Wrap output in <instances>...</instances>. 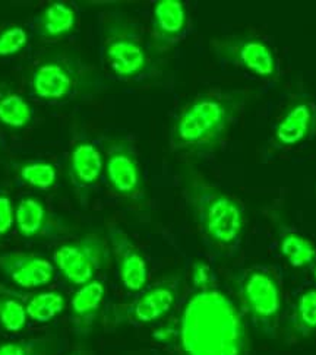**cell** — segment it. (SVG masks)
Masks as SVG:
<instances>
[{"label":"cell","instance_id":"obj_1","mask_svg":"<svg viewBox=\"0 0 316 355\" xmlns=\"http://www.w3.org/2000/svg\"><path fill=\"white\" fill-rule=\"evenodd\" d=\"M256 98L252 88L202 91L178 110L170 128V149L186 158L217 153L233 126Z\"/></svg>","mask_w":316,"mask_h":355},{"label":"cell","instance_id":"obj_2","mask_svg":"<svg viewBox=\"0 0 316 355\" xmlns=\"http://www.w3.org/2000/svg\"><path fill=\"white\" fill-rule=\"evenodd\" d=\"M178 343L185 355H244L246 327L226 294L197 291L182 310Z\"/></svg>","mask_w":316,"mask_h":355},{"label":"cell","instance_id":"obj_3","mask_svg":"<svg viewBox=\"0 0 316 355\" xmlns=\"http://www.w3.org/2000/svg\"><path fill=\"white\" fill-rule=\"evenodd\" d=\"M181 187L192 220L203 239L223 254H235L246 230L243 205L192 166L183 167Z\"/></svg>","mask_w":316,"mask_h":355},{"label":"cell","instance_id":"obj_4","mask_svg":"<svg viewBox=\"0 0 316 355\" xmlns=\"http://www.w3.org/2000/svg\"><path fill=\"white\" fill-rule=\"evenodd\" d=\"M103 56L108 71L123 82H145L160 72L140 24L122 10H108L101 21Z\"/></svg>","mask_w":316,"mask_h":355},{"label":"cell","instance_id":"obj_5","mask_svg":"<svg viewBox=\"0 0 316 355\" xmlns=\"http://www.w3.org/2000/svg\"><path fill=\"white\" fill-rule=\"evenodd\" d=\"M30 88L41 101L65 103L97 91L100 76L76 53L54 50L34 66Z\"/></svg>","mask_w":316,"mask_h":355},{"label":"cell","instance_id":"obj_6","mask_svg":"<svg viewBox=\"0 0 316 355\" xmlns=\"http://www.w3.org/2000/svg\"><path fill=\"white\" fill-rule=\"evenodd\" d=\"M214 58L224 64L264 80H277L280 63L277 53L267 40L252 33H236L214 37L210 41Z\"/></svg>","mask_w":316,"mask_h":355},{"label":"cell","instance_id":"obj_7","mask_svg":"<svg viewBox=\"0 0 316 355\" xmlns=\"http://www.w3.org/2000/svg\"><path fill=\"white\" fill-rule=\"evenodd\" d=\"M104 148V173L112 192L136 209L147 208V190L135 146L128 138H107Z\"/></svg>","mask_w":316,"mask_h":355},{"label":"cell","instance_id":"obj_8","mask_svg":"<svg viewBox=\"0 0 316 355\" xmlns=\"http://www.w3.org/2000/svg\"><path fill=\"white\" fill-rule=\"evenodd\" d=\"M112 262L108 240L101 233H88L76 241L59 245L53 253V263L72 285H84L95 279L100 270Z\"/></svg>","mask_w":316,"mask_h":355},{"label":"cell","instance_id":"obj_9","mask_svg":"<svg viewBox=\"0 0 316 355\" xmlns=\"http://www.w3.org/2000/svg\"><path fill=\"white\" fill-rule=\"evenodd\" d=\"M239 295L251 318L263 326L276 324L281 307L283 294L278 279L264 268H251L239 275Z\"/></svg>","mask_w":316,"mask_h":355},{"label":"cell","instance_id":"obj_10","mask_svg":"<svg viewBox=\"0 0 316 355\" xmlns=\"http://www.w3.org/2000/svg\"><path fill=\"white\" fill-rule=\"evenodd\" d=\"M312 139H316V103L306 95H296L274 125L265 155L271 158Z\"/></svg>","mask_w":316,"mask_h":355},{"label":"cell","instance_id":"obj_11","mask_svg":"<svg viewBox=\"0 0 316 355\" xmlns=\"http://www.w3.org/2000/svg\"><path fill=\"white\" fill-rule=\"evenodd\" d=\"M189 28V12L182 0H158L151 13V30L148 46L154 56L173 50L186 37Z\"/></svg>","mask_w":316,"mask_h":355},{"label":"cell","instance_id":"obj_12","mask_svg":"<svg viewBox=\"0 0 316 355\" xmlns=\"http://www.w3.org/2000/svg\"><path fill=\"white\" fill-rule=\"evenodd\" d=\"M107 240L115 257L122 285L129 293H142L148 282V263L138 245L122 227L107 224Z\"/></svg>","mask_w":316,"mask_h":355},{"label":"cell","instance_id":"obj_13","mask_svg":"<svg viewBox=\"0 0 316 355\" xmlns=\"http://www.w3.org/2000/svg\"><path fill=\"white\" fill-rule=\"evenodd\" d=\"M104 170L101 149L91 141H78L67 157V175L74 193L82 207L87 208Z\"/></svg>","mask_w":316,"mask_h":355},{"label":"cell","instance_id":"obj_14","mask_svg":"<svg viewBox=\"0 0 316 355\" xmlns=\"http://www.w3.org/2000/svg\"><path fill=\"white\" fill-rule=\"evenodd\" d=\"M178 298V278L170 277L140 293L133 302L120 309V315L136 324L160 322L173 310Z\"/></svg>","mask_w":316,"mask_h":355},{"label":"cell","instance_id":"obj_15","mask_svg":"<svg viewBox=\"0 0 316 355\" xmlns=\"http://www.w3.org/2000/svg\"><path fill=\"white\" fill-rule=\"evenodd\" d=\"M0 272L24 290L44 288L54 279V265L44 256L30 252L0 254Z\"/></svg>","mask_w":316,"mask_h":355},{"label":"cell","instance_id":"obj_16","mask_svg":"<svg viewBox=\"0 0 316 355\" xmlns=\"http://www.w3.org/2000/svg\"><path fill=\"white\" fill-rule=\"evenodd\" d=\"M15 227L25 239H58L69 233V225L33 196L22 198L15 207Z\"/></svg>","mask_w":316,"mask_h":355},{"label":"cell","instance_id":"obj_17","mask_svg":"<svg viewBox=\"0 0 316 355\" xmlns=\"http://www.w3.org/2000/svg\"><path fill=\"white\" fill-rule=\"evenodd\" d=\"M265 215L276 233L280 254L285 259L287 263L296 269L313 265L316 261L315 244L285 223L283 212L276 205L267 207Z\"/></svg>","mask_w":316,"mask_h":355},{"label":"cell","instance_id":"obj_18","mask_svg":"<svg viewBox=\"0 0 316 355\" xmlns=\"http://www.w3.org/2000/svg\"><path fill=\"white\" fill-rule=\"evenodd\" d=\"M76 19V10L71 3L50 2L37 18V30L44 40H62L74 33Z\"/></svg>","mask_w":316,"mask_h":355},{"label":"cell","instance_id":"obj_19","mask_svg":"<svg viewBox=\"0 0 316 355\" xmlns=\"http://www.w3.org/2000/svg\"><path fill=\"white\" fill-rule=\"evenodd\" d=\"M34 117L31 104L19 92L0 82V125L10 130H22Z\"/></svg>","mask_w":316,"mask_h":355},{"label":"cell","instance_id":"obj_20","mask_svg":"<svg viewBox=\"0 0 316 355\" xmlns=\"http://www.w3.org/2000/svg\"><path fill=\"white\" fill-rule=\"evenodd\" d=\"M106 298V285L100 279L78 286L71 298V311L78 322H88L100 311Z\"/></svg>","mask_w":316,"mask_h":355},{"label":"cell","instance_id":"obj_21","mask_svg":"<svg viewBox=\"0 0 316 355\" xmlns=\"http://www.w3.org/2000/svg\"><path fill=\"white\" fill-rule=\"evenodd\" d=\"M66 307V298L58 290L38 291L28 297L25 309L28 319L34 323H49L59 318Z\"/></svg>","mask_w":316,"mask_h":355},{"label":"cell","instance_id":"obj_22","mask_svg":"<svg viewBox=\"0 0 316 355\" xmlns=\"http://www.w3.org/2000/svg\"><path fill=\"white\" fill-rule=\"evenodd\" d=\"M17 174L22 183L40 192L51 190L59 179L58 167L46 159L24 161L17 167Z\"/></svg>","mask_w":316,"mask_h":355},{"label":"cell","instance_id":"obj_23","mask_svg":"<svg viewBox=\"0 0 316 355\" xmlns=\"http://www.w3.org/2000/svg\"><path fill=\"white\" fill-rule=\"evenodd\" d=\"M25 303L10 293H0V327L9 334H21L28 324Z\"/></svg>","mask_w":316,"mask_h":355},{"label":"cell","instance_id":"obj_24","mask_svg":"<svg viewBox=\"0 0 316 355\" xmlns=\"http://www.w3.org/2000/svg\"><path fill=\"white\" fill-rule=\"evenodd\" d=\"M293 332L305 335L316 332V290H308L297 298L290 322Z\"/></svg>","mask_w":316,"mask_h":355},{"label":"cell","instance_id":"obj_25","mask_svg":"<svg viewBox=\"0 0 316 355\" xmlns=\"http://www.w3.org/2000/svg\"><path fill=\"white\" fill-rule=\"evenodd\" d=\"M28 46V33L21 25H8L0 30V59L13 58Z\"/></svg>","mask_w":316,"mask_h":355},{"label":"cell","instance_id":"obj_26","mask_svg":"<svg viewBox=\"0 0 316 355\" xmlns=\"http://www.w3.org/2000/svg\"><path fill=\"white\" fill-rule=\"evenodd\" d=\"M51 343L49 339H21L0 344V355H49Z\"/></svg>","mask_w":316,"mask_h":355},{"label":"cell","instance_id":"obj_27","mask_svg":"<svg viewBox=\"0 0 316 355\" xmlns=\"http://www.w3.org/2000/svg\"><path fill=\"white\" fill-rule=\"evenodd\" d=\"M190 281L198 291L215 290V275L211 266L205 262L194 263L190 272Z\"/></svg>","mask_w":316,"mask_h":355},{"label":"cell","instance_id":"obj_28","mask_svg":"<svg viewBox=\"0 0 316 355\" xmlns=\"http://www.w3.org/2000/svg\"><path fill=\"white\" fill-rule=\"evenodd\" d=\"M15 225V205L9 195L0 193V237L10 233Z\"/></svg>","mask_w":316,"mask_h":355},{"label":"cell","instance_id":"obj_29","mask_svg":"<svg viewBox=\"0 0 316 355\" xmlns=\"http://www.w3.org/2000/svg\"><path fill=\"white\" fill-rule=\"evenodd\" d=\"M153 339L156 343L163 345H169L174 343L176 339H178V324L174 326L173 323H167L156 327L153 332Z\"/></svg>","mask_w":316,"mask_h":355},{"label":"cell","instance_id":"obj_30","mask_svg":"<svg viewBox=\"0 0 316 355\" xmlns=\"http://www.w3.org/2000/svg\"><path fill=\"white\" fill-rule=\"evenodd\" d=\"M313 278H315V282H316V265L313 268Z\"/></svg>","mask_w":316,"mask_h":355},{"label":"cell","instance_id":"obj_31","mask_svg":"<svg viewBox=\"0 0 316 355\" xmlns=\"http://www.w3.org/2000/svg\"><path fill=\"white\" fill-rule=\"evenodd\" d=\"M69 355H84L82 352H72V354H69Z\"/></svg>","mask_w":316,"mask_h":355}]
</instances>
